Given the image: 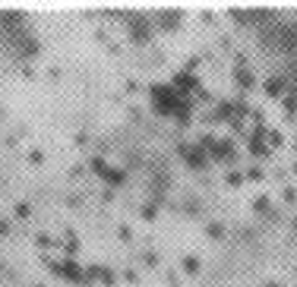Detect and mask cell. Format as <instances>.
<instances>
[{
  "instance_id": "2",
  "label": "cell",
  "mask_w": 297,
  "mask_h": 287,
  "mask_svg": "<svg viewBox=\"0 0 297 287\" xmlns=\"http://www.w3.org/2000/svg\"><path fill=\"white\" fill-rule=\"evenodd\" d=\"M199 287H297V211L256 209L221 224L199 262Z\"/></svg>"
},
{
  "instance_id": "1",
  "label": "cell",
  "mask_w": 297,
  "mask_h": 287,
  "mask_svg": "<svg viewBox=\"0 0 297 287\" xmlns=\"http://www.w3.org/2000/svg\"><path fill=\"white\" fill-rule=\"evenodd\" d=\"M215 51L228 76L297 139V10H228L218 22Z\"/></svg>"
}]
</instances>
